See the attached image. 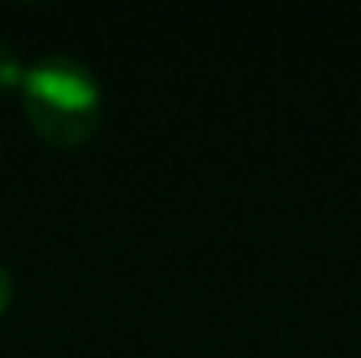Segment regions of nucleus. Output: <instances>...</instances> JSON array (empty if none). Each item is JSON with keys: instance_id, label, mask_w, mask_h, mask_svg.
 Returning <instances> with one entry per match:
<instances>
[{"instance_id": "nucleus-1", "label": "nucleus", "mask_w": 361, "mask_h": 358, "mask_svg": "<svg viewBox=\"0 0 361 358\" xmlns=\"http://www.w3.org/2000/svg\"><path fill=\"white\" fill-rule=\"evenodd\" d=\"M20 105L35 135L54 147H81L100 127L104 93L89 62L73 54H42L23 73Z\"/></svg>"}, {"instance_id": "nucleus-2", "label": "nucleus", "mask_w": 361, "mask_h": 358, "mask_svg": "<svg viewBox=\"0 0 361 358\" xmlns=\"http://www.w3.org/2000/svg\"><path fill=\"white\" fill-rule=\"evenodd\" d=\"M23 73H27V62L20 58V50H16L8 39H0V93L20 89Z\"/></svg>"}, {"instance_id": "nucleus-3", "label": "nucleus", "mask_w": 361, "mask_h": 358, "mask_svg": "<svg viewBox=\"0 0 361 358\" xmlns=\"http://www.w3.org/2000/svg\"><path fill=\"white\" fill-rule=\"evenodd\" d=\"M12 293H16V281H12V270L0 262V316L8 312V304H12Z\"/></svg>"}]
</instances>
